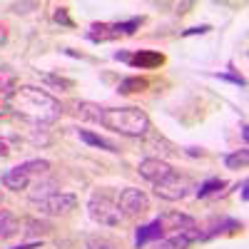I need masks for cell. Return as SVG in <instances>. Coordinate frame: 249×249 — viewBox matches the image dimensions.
Here are the masks:
<instances>
[{
    "label": "cell",
    "mask_w": 249,
    "mask_h": 249,
    "mask_svg": "<svg viewBox=\"0 0 249 249\" xmlns=\"http://www.w3.org/2000/svg\"><path fill=\"white\" fill-rule=\"evenodd\" d=\"M10 110H15L18 115H23L33 122H40V124H50V122L60 120V115H62L60 100L40 88H33V85L15 88L10 92Z\"/></svg>",
    "instance_id": "obj_1"
},
{
    "label": "cell",
    "mask_w": 249,
    "mask_h": 249,
    "mask_svg": "<svg viewBox=\"0 0 249 249\" xmlns=\"http://www.w3.org/2000/svg\"><path fill=\"white\" fill-rule=\"evenodd\" d=\"M97 122L117 135L142 137L150 130V117L140 107H100Z\"/></svg>",
    "instance_id": "obj_2"
},
{
    "label": "cell",
    "mask_w": 249,
    "mask_h": 249,
    "mask_svg": "<svg viewBox=\"0 0 249 249\" xmlns=\"http://www.w3.org/2000/svg\"><path fill=\"white\" fill-rule=\"evenodd\" d=\"M48 170H50V162H45V160H30V162L18 164V167H13V170H5L3 177H0V182H3L5 190L20 192V190H28L33 177H43V175H48Z\"/></svg>",
    "instance_id": "obj_3"
},
{
    "label": "cell",
    "mask_w": 249,
    "mask_h": 249,
    "mask_svg": "<svg viewBox=\"0 0 249 249\" xmlns=\"http://www.w3.org/2000/svg\"><path fill=\"white\" fill-rule=\"evenodd\" d=\"M88 212L97 224H105V227H117L122 222V212L117 207V199L110 197L107 192H95L88 202Z\"/></svg>",
    "instance_id": "obj_4"
},
{
    "label": "cell",
    "mask_w": 249,
    "mask_h": 249,
    "mask_svg": "<svg viewBox=\"0 0 249 249\" xmlns=\"http://www.w3.org/2000/svg\"><path fill=\"white\" fill-rule=\"evenodd\" d=\"M142 23V18H132L127 23H95L88 30V37L92 43H107V40H117L122 35H132Z\"/></svg>",
    "instance_id": "obj_5"
},
{
    "label": "cell",
    "mask_w": 249,
    "mask_h": 249,
    "mask_svg": "<svg viewBox=\"0 0 249 249\" xmlns=\"http://www.w3.org/2000/svg\"><path fill=\"white\" fill-rule=\"evenodd\" d=\"M117 207L122 217H140L150 210V199L147 195H144L142 190H135V187H130V190H122L120 192V199H117Z\"/></svg>",
    "instance_id": "obj_6"
},
{
    "label": "cell",
    "mask_w": 249,
    "mask_h": 249,
    "mask_svg": "<svg viewBox=\"0 0 249 249\" xmlns=\"http://www.w3.org/2000/svg\"><path fill=\"white\" fill-rule=\"evenodd\" d=\"M75 204H77L75 195H68V192H55V195H50V197H45V199L35 202L37 210L43 212V214H48V217L70 214V212L75 210Z\"/></svg>",
    "instance_id": "obj_7"
},
{
    "label": "cell",
    "mask_w": 249,
    "mask_h": 249,
    "mask_svg": "<svg viewBox=\"0 0 249 249\" xmlns=\"http://www.w3.org/2000/svg\"><path fill=\"white\" fill-rule=\"evenodd\" d=\"M137 172H140V177H144L147 182L160 184V182H164V179H170L177 170H172V164H170V162H164V160L147 157V160H142V162H140Z\"/></svg>",
    "instance_id": "obj_8"
},
{
    "label": "cell",
    "mask_w": 249,
    "mask_h": 249,
    "mask_svg": "<svg viewBox=\"0 0 249 249\" xmlns=\"http://www.w3.org/2000/svg\"><path fill=\"white\" fill-rule=\"evenodd\" d=\"M190 190H192L190 179H187V177H179L177 172H175L170 179H164V182L155 184V195H157V197H162V199H170V202L182 199Z\"/></svg>",
    "instance_id": "obj_9"
},
{
    "label": "cell",
    "mask_w": 249,
    "mask_h": 249,
    "mask_svg": "<svg viewBox=\"0 0 249 249\" xmlns=\"http://www.w3.org/2000/svg\"><path fill=\"white\" fill-rule=\"evenodd\" d=\"M115 57L122 60V62H130L132 68H140V70H150V68H157V65H162V62H164V57H162L160 53H152V50H140V53H135V55L117 53Z\"/></svg>",
    "instance_id": "obj_10"
},
{
    "label": "cell",
    "mask_w": 249,
    "mask_h": 249,
    "mask_svg": "<svg viewBox=\"0 0 249 249\" xmlns=\"http://www.w3.org/2000/svg\"><path fill=\"white\" fill-rule=\"evenodd\" d=\"M199 239H202V230L195 224V227H190V230H184L179 234H170L167 239H162L160 249H187L190 244H195Z\"/></svg>",
    "instance_id": "obj_11"
},
{
    "label": "cell",
    "mask_w": 249,
    "mask_h": 249,
    "mask_svg": "<svg viewBox=\"0 0 249 249\" xmlns=\"http://www.w3.org/2000/svg\"><path fill=\"white\" fill-rule=\"evenodd\" d=\"M160 224H162V232L164 234H179L184 230H190V227H195V219L192 217H187V214H179V212H167V214H162L157 217Z\"/></svg>",
    "instance_id": "obj_12"
},
{
    "label": "cell",
    "mask_w": 249,
    "mask_h": 249,
    "mask_svg": "<svg viewBox=\"0 0 249 249\" xmlns=\"http://www.w3.org/2000/svg\"><path fill=\"white\" fill-rule=\"evenodd\" d=\"M162 237H164V232H162L160 219H152L150 224L140 227V230L135 232V244H137V249H140V247L150 244V242H155V239H162Z\"/></svg>",
    "instance_id": "obj_13"
},
{
    "label": "cell",
    "mask_w": 249,
    "mask_h": 249,
    "mask_svg": "<svg viewBox=\"0 0 249 249\" xmlns=\"http://www.w3.org/2000/svg\"><path fill=\"white\" fill-rule=\"evenodd\" d=\"M30 187H33V190H30V202H33V204L57 192V182H55V179H40V177H37L35 182H30Z\"/></svg>",
    "instance_id": "obj_14"
},
{
    "label": "cell",
    "mask_w": 249,
    "mask_h": 249,
    "mask_svg": "<svg viewBox=\"0 0 249 249\" xmlns=\"http://www.w3.org/2000/svg\"><path fill=\"white\" fill-rule=\"evenodd\" d=\"M20 232V222L13 212L8 210H0V242H5L10 237H15Z\"/></svg>",
    "instance_id": "obj_15"
},
{
    "label": "cell",
    "mask_w": 249,
    "mask_h": 249,
    "mask_svg": "<svg viewBox=\"0 0 249 249\" xmlns=\"http://www.w3.org/2000/svg\"><path fill=\"white\" fill-rule=\"evenodd\" d=\"M80 140L88 142V144H92V147H100V150L120 152V147H117L115 142H110V140H105V137H100V135H92V132H88V130H80Z\"/></svg>",
    "instance_id": "obj_16"
},
{
    "label": "cell",
    "mask_w": 249,
    "mask_h": 249,
    "mask_svg": "<svg viewBox=\"0 0 249 249\" xmlns=\"http://www.w3.org/2000/svg\"><path fill=\"white\" fill-rule=\"evenodd\" d=\"M144 88H147V80H144V77H124V80L120 82V92H122V95L140 92V90H144Z\"/></svg>",
    "instance_id": "obj_17"
},
{
    "label": "cell",
    "mask_w": 249,
    "mask_h": 249,
    "mask_svg": "<svg viewBox=\"0 0 249 249\" xmlns=\"http://www.w3.org/2000/svg\"><path fill=\"white\" fill-rule=\"evenodd\" d=\"M15 82H18V77H15L13 70L0 68V95H5V92L15 90Z\"/></svg>",
    "instance_id": "obj_18"
},
{
    "label": "cell",
    "mask_w": 249,
    "mask_h": 249,
    "mask_svg": "<svg viewBox=\"0 0 249 249\" xmlns=\"http://www.w3.org/2000/svg\"><path fill=\"white\" fill-rule=\"evenodd\" d=\"M222 187H224V182L217 179V177H212V179H207L199 190H197V197H210V195H214L217 190H222Z\"/></svg>",
    "instance_id": "obj_19"
},
{
    "label": "cell",
    "mask_w": 249,
    "mask_h": 249,
    "mask_svg": "<svg viewBox=\"0 0 249 249\" xmlns=\"http://www.w3.org/2000/svg\"><path fill=\"white\" fill-rule=\"evenodd\" d=\"M247 160H249V155H247V150H242V152H237V155H230V157H227V167H230V170L247 167Z\"/></svg>",
    "instance_id": "obj_20"
},
{
    "label": "cell",
    "mask_w": 249,
    "mask_h": 249,
    "mask_svg": "<svg viewBox=\"0 0 249 249\" xmlns=\"http://www.w3.org/2000/svg\"><path fill=\"white\" fill-rule=\"evenodd\" d=\"M88 249H115V244H110L105 239H90L88 242Z\"/></svg>",
    "instance_id": "obj_21"
},
{
    "label": "cell",
    "mask_w": 249,
    "mask_h": 249,
    "mask_svg": "<svg viewBox=\"0 0 249 249\" xmlns=\"http://www.w3.org/2000/svg\"><path fill=\"white\" fill-rule=\"evenodd\" d=\"M57 23H65V25H72L70 18H68V8H55V15H53Z\"/></svg>",
    "instance_id": "obj_22"
},
{
    "label": "cell",
    "mask_w": 249,
    "mask_h": 249,
    "mask_svg": "<svg viewBox=\"0 0 249 249\" xmlns=\"http://www.w3.org/2000/svg\"><path fill=\"white\" fill-rule=\"evenodd\" d=\"M210 30V25H202V28H192V30H187V35H195V33H207Z\"/></svg>",
    "instance_id": "obj_23"
},
{
    "label": "cell",
    "mask_w": 249,
    "mask_h": 249,
    "mask_svg": "<svg viewBox=\"0 0 249 249\" xmlns=\"http://www.w3.org/2000/svg\"><path fill=\"white\" fill-rule=\"evenodd\" d=\"M5 155H8V144L0 140V157H5Z\"/></svg>",
    "instance_id": "obj_24"
},
{
    "label": "cell",
    "mask_w": 249,
    "mask_h": 249,
    "mask_svg": "<svg viewBox=\"0 0 249 249\" xmlns=\"http://www.w3.org/2000/svg\"><path fill=\"white\" fill-rule=\"evenodd\" d=\"M3 40H5V30H3V28H0V43H3Z\"/></svg>",
    "instance_id": "obj_25"
},
{
    "label": "cell",
    "mask_w": 249,
    "mask_h": 249,
    "mask_svg": "<svg viewBox=\"0 0 249 249\" xmlns=\"http://www.w3.org/2000/svg\"><path fill=\"white\" fill-rule=\"evenodd\" d=\"M15 249H30V244H20V247H15Z\"/></svg>",
    "instance_id": "obj_26"
},
{
    "label": "cell",
    "mask_w": 249,
    "mask_h": 249,
    "mask_svg": "<svg viewBox=\"0 0 249 249\" xmlns=\"http://www.w3.org/2000/svg\"><path fill=\"white\" fill-rule=\"evenodd\" d=\"M0 202H3V192H0Z\"/></svg>",
    "instance_id": "obj_27"
}]
</instances>
